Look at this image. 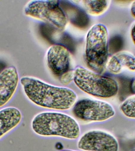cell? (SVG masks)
Wrapping results in <instances>:
<instances>
[{"mask_svg":"<svg viewBox=\"0 0 135 151\" xmlns=\"http://www.w3.org/2000/svg\"><path fill=\"white\" fill-rule=\"evenodd\" d=\"M20 83L27 99L42 108L67 110L74 106L78 99L72 89L52 86L33 77H22Z\"/></svg>","mask_w":135,"mask_h":151,"instance_id":"6da1fadb","label":"cell"},{"mask_svg":"<svg viewBox=\"0 0 135 151\" xmlns=\"http://www.w3.org/2000/svg\"><path fill=\"white\" fill-rule=\"evenodd\" d=\"M32 129L36 134L45 137H58L75 140L80 134L76 120L67 114L47 111L39 113L31 122Z\"/></svg>","mask_w":135,"mask_h":151,"instance_id":"7a4b0ae2","label":"cell"},{"mask_svg":"<svg viewBox=\"0 0 135 151\" xmlns=\"http://www.w3.org/2000/svg\"><path fill=\"white\" fill-rule=\"evenodd\" d=\"M108 32L102 24L94 25L87 33L85 60L91 71L97 74L104 73L108 61Z\"/></svg>","mask_w":135,"mask_h":151,"instance_id":"3957f363","label":"cell"},{"mask_svg":"<svg viewBox=\"0 0 135 151\" xmlns=\"http://www.w3.org/2000/svg\"><path fill=\"white\" fill-rule=\"evenodd\" d=\"M73 81L83 92L97 97H112L118 91V83L114 79L82 67H77L74 70Z\"/></svg>","mask_w":135,"mask_h":151,"instance_id":"277c9868","label":"cell"},{"mask_svg":"<svg viewBox=\"0 0 135 151\" xmlns=\"http://www.w3.org/2000/svg\"><path fill=\"white\" fill-rule=\"evenodd\" d=\"M25 15L41 20L62 30L66 27L67 19L58 1H32L25 6Z\"/></svg>","mask_w":135,"mask_h":151,"instance_id":"5b68a950","label":"cell"},{"mask_svg":"<svg viewBox=\"0 0 135 151\" xmlns=\"http://www.w3.org/2000/svg\"><path fill=\"white\" fill-rule=\"evenodd\" d=\"M75 117L84 122H99L108 120L115 114L113 107L102 100L89 99L76 102L72 109Z\"/></svg>","mask_w":135,"mask_h":151,"instance_id":"8992f818","label":"cell"},{"mask_svg":"<svg viewBox=\"0 0 135 151\" xmlns=\"http://www.w3.org/2000/svg\"><path fill=\"white\" fill-rule=\"evenodd\" d=\"M78 148L85 151H118L119 144L112 134L104 131L92 130L83 134L77 143Z\"/></svg>","mask_w":135,"mask_h":151,"instance_id":"52a82bcc","label":"cell"},{"mask_svg":"<svg viewBox=\"0 0 135 151\" xmlns=\"http://www.w3.org/2000/svg\"><path fill=\"white\" fill-rule=\"evenodd\" d=\"M47 61L49 68L55 76L60 77L70 70V53L63 45L51 46L47 51Z\"/></svg>","mask_w":135,"mask_h":151,"instance_id":"ba28073f","label":"cell"},{"mask_svg":"<svg viewBox=\"0 0 135 151\" xmlns=\"http://www.w3.org/2000/svg\"><path fill=\"white\" fill-rule=\"evenodd\" d=\"M18 73L14 66L0 72V107L9 102L15 94L19 82Z\"/></svg>","mask_w":135,"mask_h":151,"instance_id":"9c48e42d","label":"cell"},{"mask_svg":"<svg viewBox=\"0 0 135 151\" xmlns=\"http://www.w3.org/2000/svg\"><path fill=\"white\" fill-rule=\"evenodd\" d=\"M22 119V113L16 107H8L0 110V139L17 127Z\"/></svg>","mask_w":135,"mask_h":151,"instance_id":"30bf717a","label":"cell"},{"mask_svg":"<svg viewBox=\"0 0 135 151\" xmlns=\"http://www.w3.org/2000/svg\"><path fill=\"white\" fill-rule=\"evenodd\" d=\"M59 4L66 18L75 27L79 28H85L89 23V18L83 9L67 1H61Z\"/></svg>","mask_w":135,"mask_h":151,"instance_id":"8fae6325","label":"cell"},{"mask_svg":"<svg viewBox=\"0 0 135 151\" xmlns=\"http://www.w3.org/2000/svg\"><path fill=\"white\" fill-rule=\"evenodd\" d=\"M83 4L88 12L93 15H100L105 12L109 6L107 1H83Z\"/></svg>","mask_w":135,"mask_h":151,"instance_id":"7c38bea8","label":"cell"},{"mask_svg":"<svg viewBox=\"0 0 135 151\" xmlns=\"http://www.w3.org/2000/svg\"><path fill=\"white\" fill-rule=\"evenodd\" d=\"M120 109L127 117L135 119V96L124 100L120 106Z\"/></svg>","mask_w":135,"mask_h":151,"instance_id":"4fadbf2b","label":"cell"},{"mask_svg":"<svg viewBox=\"0 0 135 151\" xmlns=\"http://www.w3.org/2000/svg\"><path fill=\"white\" fill-rule=\"evenodd\" d=\"M119 60L123 67H126L128 69L135 70V57L128 53H120L115 55Z\"/></svg>","mask_w":135,"mask_h":151,"instance_id":"5bb4252c","label":"cell"},{"mask_svg":"<svg viewBox=\"0 0 135 151\" xmlns=\"http://www.w3.org/2000/svg\"><path fill=\"white\" fill-rule=\"evenodd\" d=\"M123 67L119 60L115 55L108 60L106 68L111 73L118 74L120 73Z\"/></svg>","mask_w":135,"mask_h":151,"instance_id":"9a60e30c","label":"cell"},{"mask_svg":"<svg viewBox=\"0 0 135 151\" xmlns=\"http://www.w3.org/2000/svg\"><path fill=\"white\" fill-rule=\"evenodd\" d=\"M74 71L69 70L60 77V81L63 84L66 85L73 80Z\"/></svg>","mask_w":135,"mask_h":151,"instance_id":"2e32d148","label":"cell"},{"mask_svg":"<svg viewBox=\"0 0 135 151\" xmlns=\"http://www.w3.org/2000/svg\"><path fill=\"white\" fill-rule=\"evenodd\" d=\"M130 89L133 94H135V78L133 79L130 82Z\"/></svg>","mask_w":135,"mask_h":151,"instance_id":"e0dca14e","label":"cell"},{"mask_svg":"<svg viewBox=\"0 0 135 151\" xmlns=\"http://www.w3.org/2000/svg\"><path fill=\"white\" fill-rule=\"evenodd\" d=\"M131 39H132L133 42L135 46V24L134 25L133 27L131 29Z\"/></svg>","mask_w":135,"mask_h":151,"instance_id":"ac0fdd59","label":"cell"},{"mask_svg":"<svg viewBox=\"0 0 135 151\" xmlns=\"http://www.w3.org/2000/svg\"><path fill=\"white\" fill-rule=\"evenodd\" d=\"M130 12L133 17L135 18V1H134L131 4Z\"/></svg>","mask_w":135,"mask_h":151,"instance_id":"d6986e66","label":"cell"},{"mask_svg":"<svg viewBox=\"0 0 135 151\" xmlns=\"http://www.w3.org/2000/svg\"><path fill=\"white\" fill-rule=\"evenodd\" d=\"M61 151H77L73 150H72L66 149V150H61Z\"/></svg>","mask_w":135,"mask_h":151,"instance_id":"ffe728a7","label":"cell"},{"mask_svg":"<svg viewBox=\"0 0 135 151\" xmlns=\"http://www.w3.org/2000/svg\"><path fill=\"white\" fill-rule=\"evenodd\" d=\"M135 151V150H133V151Z\"/></svg>","mask_w":135,"mask_h":151,"instance_id":"44dd1931","label":"cell"}]
</instances>
